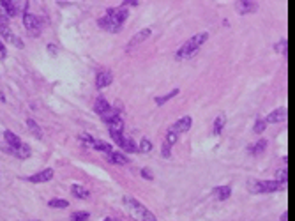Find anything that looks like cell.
Listing matches in <instances>:
<instances>
[{
    "label": "cell",
    "instance_id": "6da1fadb",
    "mask_svg": "<svg viewBox=\"0 0 295 221\" xmlns=\"http://www.w3.org/2000/svg\"><path fill=\"white\" fill-rule=\"evenodd\" d=\"M128 18V9L126 7H111V9L106 11V14L103 18H99V27L106 32H111V34H117L122 30L124 27V21Z\"/></svg>",
    "mask_w": 295,
    "mask_h": 221
},
{
    "label": "cell",
    "instance_id": "7a4b0ae2",
    "mask_svg": "<svg viewBox=\"0 0 295 221\" xmlns=\"http://www.w3.org/2000/svg\"><path fill=\"white\" fill-rule=\"evenodd\" d=\"M207 41H209V32L196 34V36L189 38L186 42H184V44H182L181 48H179V52H177L175 59H177V60H181V62L189 60V59H193L196 53L200 52V48L203 46Z\"/></svg>",
    "mask_w": 295,
    "mask_h": 221
},
{
    "label": "cell",
    "instance_id": "3957f363",
    "mask_svg": "<svg viewBox=\"0 0 295 221\" xmlns=\"http://www.w3.org/2000/svg\"><path fill=\"white\" fill-rule=\"evenodd\" d=\"M124 205L126 209H128V212L131 214V218L136 221H157L156 216H154L152 212L148 211L145 205H143L140 200H136V198L133 197H124Z\"/></svg>",
    "mask_w": 295,
    "mask_h": 221
},
{
    "label": "cell",
    "instance_id": "277c9868",
    "mask_svg": "<svg viewBox=\"0 0 295 221\" xmlns=\"http://www.w3.org/2000/svg\"><path fill=\"white\" fill-rule=\"evenodd\" d=\"M248 186L251 193H274L283 188L279 181H249Z\"/></svg>",
    "mask_w": 295,
    "mask_h": 221
},
{
    "label": "cell",
    "instance_id": "5b68a950",
    "mask_svg": "<svg viewBox=\"0 0 295 221\" xmlns=\"http://www.w3.org/2000/svg\"><path fill=\"white\" fill-rule=\"evenodd\" d=\"M23 25H25V28L32 34L34 38H37L39 34H41V21H39V18L36 16V14L25 13L23 14Z\"/></svg>",
    "mask_w": 295,
    "mask_h": 221
},
{
    "label": "cell",
    "instance_id": "8992f818",
    "mask_svg": "<svg viewBox=\"0 0 295 221\" xmlns=\"http://www.w3.org/2000/svg\"><path fill=\"white\" fill-rule=\"evenodd\" d=\"M111 138H113L115 143H117V145H119L124 152H136L138 151L136 141H134L133 138L124 137V133H122V135H111Z\"/></svg>",
    "mask_w": 295,
    "mask_h": 221
},
{
    "label": "cell",
    "instance_id": "52a82bcc",
    "mask_svg": "<svg viewBox=\"0 0 295 221\" xmlns=\"http://www.w3.org/2000/svg\"><path fill=\"white\" fill-rule=\"evenodd\" d=\"M0 34H2V38L9 42V44H15V46H18V48H23V41H21L18 36H15V32L11 30L9 25H0Z\"/></svg>",
    "mask_w": 295,
    "mask_h": 221
},
{
    "label": "cell",
    "instance_id": "ba28073f",
    "mask_svg": "<svg viewBox=\"0 0 295 221\" xmlns=\"http://www.w3.org/2000/svg\"><path fill=\"white\" fill-rule=\"evenodd\" d=\"M191 124H193V119H191L189 115H186V117L179 119V121H177V122L170 127V131L177 133V135H181V133L189 131V129H191Z\"/></svg>",
    "mask_w": 295,
    "mask_h": 221
},
{
    "label": "cell",
    "instance_id": "9c48e42d",
    "mask_svg": "<svg viewBox=\"0 0 295 221\" xmlns=\"http://www.w3.org/2000/svg\"><path fill=\"white\" fill-rule=\"evenodd\" d=\"M25 179L29 181V182H48V181L53 179V170L52 168H44L41 170V172H37V174L34 175H29V177H25Z\"/></svg>",
    "mask_w": 295,
    "mask_h": 221
},
{
    "label": "cell",
    "instance_id": "30bf717a",
    "mask_svg": "<svg viewBox=\"0 0 295 221\" xmlns=\"http://www.w3.org/2000/svg\"><path fill=\"white\" fill-rule=\"evenodd\" d=\"M113 81V75L110 73V71H99L97 73V76H95V87L97 89H105V87H108L110 83Z\"/></svg>",
    "mask_w": 295,
    "mask_h": 221
},
{
    "label": "cell",
    "instance_id": "8fae6325",
    "mask_svg": "<svg viewBox=\"0 0 295 221\" xmlns=\"http://www.w3.org/2000/svg\"><path fill=\"white\" fill-rule=\"evenodd\" d=\"M152 36V28H143V30H140L136 36H134L131 41L128 42V50H131V48H134L136 44H140V42H143L145 39H148Z\"/></svg>",
    "mask_w": 295,
    "mask_h": 221
},
{
    "label": "cell",
    "instance_id": "7c38bea8",
    "mask_svg": "<svg viewBox=\"0 0 295 221\" xmlns=\"http://www.w3.org/2000/svg\"><path fill=\"white\" fill-rule=\"evenodd\" d=\"M108 124V129H110V135H122L124 133V121H122V117H113Z\"/></svg>",
    "mask_w": 295,
    "mask_h": 221
},
{
    "label": "cell",
    "instance_id": "4fadbf2b",
    "mask_svg": "<svg viewBox=\"0 0 295 221\" xmlns=\"http://www.w3.org/2000/svg\"><path fill=\"white\" fill-rule=\"evenodd\" d=\"M4 140L7 141V151H15V149H18L23 141H21V138L18 137V135H15L13 131H5L4 133Z\"/></svg>",
    "mask_w": 295,
    "mask_h": 221
},
{
    "label": "cell",
    "instance_id": "5bb4252c",
    "mask_svg": "<svg viewBox=\"0 0 295 221\" xmlns=\"http://www.w3.org/2000/svg\"><path fill=\"white\" fill-rule=\"evenodd\" d=\"M265 121H267V124H277V122L286 121V108H277V110H274V112H271Z\"/></svg>",
    "mask_w": 295,
    "mask_h": 221
},
{
    "label": "cell",
    "instance_id": "9a60e30c",
    "mask_svg": "<svg viewBox=\"0 0 295 221\" xmlns=\"http://www.w3.org/2000/svg\"><path fill=\"white\" fill-rule=\"evenodd\" d=\"M106 160L110 161V163H113V165H128L129 160H128V156L124 154V152H110V154H106Z\"/></svg>",
    "mask_w": 295,
    "mask_h": 221
},
{
    "label": "cell",
    "instance_id": "2e32d148",
    "mask_svg": "<svg viewBox=\"0 0 295 221\" xmlns=\"http://www.w3.org/2000/svg\"><path fill=\"white\" fill-rule=\"evenodd\" d=\"M237 11L240 14H248V13H255L258 9V4L257 2H248V0H244V2H237L235 4Z\"/></svg>",
    "mask_w": 295,
    "mask_h": 221
},
{
    "label": "cell",
    "instance_id": "e0dca14e",
    "mask_svg": "<svg viewBox=\"0 0 295 221\" xmlns=\"http://www.w3.org/2000/svg\"><path fill=\"white\" fill-rule=\"evenodd\" d=\"M0 5H2V9H4V14L7 16V18H15L16 14L19 13V9L16 7L15 2H7V0H4V2H0Z\"/></svg>",
    "mask_w": 295,
    "mask_h": 221
},
{
    "label": "cell",
    "instance_id": "ac0fdd59",
    "mask_svg": "<svg viewBox=\"0 0 295 221\" xmlns=\"http://www.w3.org/2000/svg\"><path fill=\"white\" fill-rule=\"evenodd\" d=\"M92 149H95V151H99V152H105V154H110V152H113V147L110 145L108 141H103V140H92L91 143Z\"/></svg>",
    "mask_w": 295,
    "mask_h": 221
},
{
    "label": "cell",
    "instance_id": "d6986e66",
    "mask_svg": "<svg viewBox=\"0 0 295 221\" xmlns=\"http://www.w3.org/2000/svg\"><path fill=\"white\" fill-rule=\"evenodd\" d=\"M71 193L74 195L76 198H81V200H85V198L91 197V191H89L87 188H83V186H80V184H73Z\"/></svg>",
    "mask_w": 295,
    "mask_h": 221
},
{
    "label": "cell",
    "instance_id": "ffe728a7",
    "mask_svg": "<svg viewBox=\"0 0 295 221\" xmlns=\"http://www.w3.org/2000/svg\"><path fill=\"white\" fill-rule=\"evenodd\" d=\"M110 110V103L106 101L105 98H97L94 101V112L99 113V115H103V113H106Z\"/></svg>",
    "mask_w": 295,
    "mask_h": 221
},
{
    "label": "cell",
    "instance_id": "44dd1931",
    "mask_svg": "<svg viewBox=\"0 0 295 221\" xmlns=\"http://www.w3.org/2000/svg\"><path fill=\"white\" fill-rule=\"evenodd\" d=\"M214 197L218 198V200H226V198L232 195V188L230 186H218V188H214Z\"/></svg>",
    "mask_w": 295,
    "mask_h": 221
},
{
    "label": "cell",
    "instance_id": "7402d4cb",
    "mask_svg": "<svg viewBox=\"0 0 295 221\" xmlns=\"http://www.w3.org/2000/svg\"><path fill=\"white\" fill-rule=\"evenodd\" d=\"M11 154H15L16 158H19V160H27L30 156V147L27 145V143H21V145L18 147V149H15V151H9Z\"/></svg>",
    "mask_w": 295,
    "mask_h": 221
},
{
    "label": "cell",
    "instance_id": "603a6c76",
    "mask_svg": "<svg viewBox=\"0 0 295 221\" xmlns=\"http://www.w3.org/2000/svg\"><path fill=\"white\" fill-rule=\"evenodd\" d=\"M265 147H267V140H258L257 143L249 145V152H251L253 156H260L265 152Z\"/></svg>",
    "mask_w": 295,
    "mask_h": 221
},
{
    "label": "cell",
    "instance_id": "cb8c5ba5",
    "mask_svg": "<svg viewBox=\"0 0 295 221\" xmlns=\"http://www.w3.org/2000/svg\"><path fill=\"white\" fill-rule=\"evenodd\" d=\"M224 122H226V117H224V115H218V117H216L214 127H212V133H214L216 137L221 135V131H223V127H224Z\"/></svg>",
    "mask_w": 295,
    "mask_h": 221
},
{
    "label": "cell",
    "instance_id": "d4e9b609",
    "mask_svg": "<svg viewBox=\"0 0 295 221\" xmlns=\"http://www.w3.org/2000/svg\"><path fill=\"white\" fill-rule=\"evenodd\" d=\"M179 92H181V90H179V89H173V90H170L168 94L159 96V98H156V104H157V106H161L163 103H166V101H170L171 98H175V96L179 94Z\"/></svg>",
    "mask_w": 295,
    "mask_h": 221
},
{
    "label": "cell",
    "instance_id": "484cf974",
    "mask_svg": "<svg viewBox=\"0 0 295 221\" xmlns=\"http://www.w3.org/2000/svg\"><path fill=\"white\" fill-rule=\"evenodd\" d=\"M48 205L53 209H66V207H69V202H67V200H62V198H52V200L48 202Z\"/></svg>",
    "mask_w": 295,
    "mask_h": 221
},
{
    "label": "cell",
    "instance_id": "4316f807",
    "mask_svg": "<svg viewBox=\"0 0 295 221\" xmlns=\"http://www.w3.org/2000/svg\"><path fill=\"white\" fill-rule=\"evenodd\" d=\"M267 129V121L265 119H257V121H255V127H253V131L257 133V135H262L263 131H265Z\"/></svg>",
    "mask_w": 295,
    "mask_h": 221
},
{
    "label": "cell",
    "instance_id": "83f0119b",
    "mask_svg": "<svg viewBox=\"0 0 295 221\" xmlns=\"http://www.w3.org/2000/svg\"><path fill=\"white\" fill-rule=\"evenodd\" d=\"M27 126H29V129H30V131H32L37 138L43 137V131H41V127H39L37 124H36V121H34V119H27Z\"/></svg>",
    "mask_w": 295,
    "mask_h": 221
},
{
    "label": "cell",
    "instance_id": "f1b7e54d",
    "mask_svg": "<svg viewBox=\"0 0 295 221\" xmlns=\"http://www.w3.org/2000/svg\"><path fill=\"white\" fill-rule=\"evenodd\" d=\"M89 218H91V214L85 211H76L71 214V221H89Z\"/></svg>",
    "mask_w": 295,
    "mask_h": 221
},
{
    "label": "cell",
    "instance_id": "f546056e",
    "mask_svg": "<svg viewBox=\"0 0 295 221\" xmlns=\"http://www.w3.org/2000/svg\"><path fill=\"white\" fill-rule=\"evenodd\" d=\"M138 151L140 152H150V151H152V141L148 140V138H143V140L140 141Z\"/></svg>",
    "mask_w": 295,
    "mask_h": 221
},
{
    "label": "cell",
    "instance_id": "4dcf8cb0",
    "mask_svg": "<svg viewBox=\"0 0 295 221\" xmlns=\"http://www.w3.org/2000/svg\"><path fill=\"white\" fill-rule=\"evenodd\" d=\"M177 140H179V135L177 133H173V131H170L168 129V133H166V137H165V143H168V145H175L177 143Z\"/></svg>",
    "mask_w": 295,
    "mask_h": 221
},
{
    "label": "cell",
    "instance_id": "1f68e13d",
    "mask_svg": "<svg viewBox=\"0 0 295 221\" xmlns=\"http://www.w3.org/2000/svg\"><path fill=\"white\" fill-rule=\"evenodd\" d=\"M276 52L281 53V55H286V39H281L276 44Z\"/></svg>",
    "mask_w": 295,
    "mask_h": 221
},
{
    "label": "cell",
    "instance_id": "d6a6232c",
    "mask_svg": "<svg viewBox=\"0 0 295 221\" xmlns=\"http://www.w3.org/2000/svg\"><path fill=\"white\" fill-rule=\"evenodd\" d=\"M161 154L165 156V158H170V154H171V147L168 145V143H165V141H163V149H161Z\"/></svg>",
    "mask_w": 295,
    "mask_h": 221
},
{
    "label": "cell",
    "instance_id": "836d02e7",
    "mask_svg": "<svg viewBox=\"0 0 295 221\" xmlns=\"http://www.w3.org/2000/svg\"><path fill=\"white\" fill-rule=\"evenodd\" d=\"M9 23V18L4 14V9H2V5H0V25H7Z\"/></svg>",
    "mask_w": 295,
    "mask_h": 221
},
{
    "label": "cell",
    "instance_id": "e575fe53",
    "mask_svg": "<svg viewBox=\"0 0 295 221\" xmlns=\"http://www.w3.org/2000/svg\"><path fill=\"white\" fill-rule=\"evenodd\" d=\"M140 174H142L143 179H147V181L152 179V172H150L148 168H142V172H140Z\"/></svg>",
    "mask_w": 295,
    "mask_h": 221
},
{
    "label": "cell",
    "instance_id": "d590c367",
    "mask_svg": "<svg viewBox=\"0 0 295 221\" xmlns=\"http://www.w3.org/2000/svg\"><path fill=\"white\" fill-rule=\"evenodd\" d=\"M5 57H7V50H5L4 42H2V39H0V60H4Z\"/></svg>",
    "mask_w": 295,
    "mask_h": 221
},
{
    "label": "cell",
    "instance_id": "8d00e7d4",
    "mask_svg": "<svg viewBox=\"0 0 295 221\" xmlns=\"http://www.w3.org/2000/svg\"><path fill=\"white\" fill-rule=\"evenodd\" d=\"M124 5H134V7H136L138 2H136V0H126V2H122V7H124Z\"/></svg>",
    "mask_w": 295,
    "mask_h": 221
},
{
    "label": "cell",
    "instance_id": "74e56055",
    "mask_svg": "<svg viewBox=\"0 0 295 221\" xmlns=\"http://www.w3.org/2000/svg\"><path fill=\"white\" fill-rule=\"evenodd\" d=\"M281 221H286V212H283V214H281Z\"/></svg>",
    "mask_w": 295,
    "mask_h": 221
},
{
    "label": "cell",
    "instance_id": "f35d334b",
    "mask_svg": "<svg viewBox=\"0 0 295 221\" xmlns=\"http://www.w3.org/2000/svg\"><path fill=\"white\" fill-rule=\"evenodd\" d=\"M103 221H115V220H113V218H105Z\"/></svg>",
    "mask_w": 295,
    "mask_h": 221
},
{
    "label": "cell",
    "instance_id": "ab89813d",
    "mask_svg": "<svg viewBox=\"0 0 295 221\" xmlns=\"http://www.w3.org/2000/svg\"><path fill=\"white\" fill-rule=\"evenodd\" d=\"M115 221H126V220H115Z\"/></svg>",
    "mask_w": 295,
    "mask_h": 221
}]
</instances>
